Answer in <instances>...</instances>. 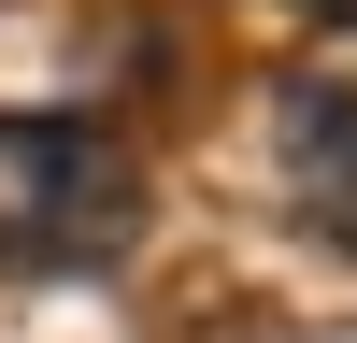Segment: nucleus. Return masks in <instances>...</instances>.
Listing matches in <instances>:
<instances>
[{"label": "nucleus", "instance_id": "3", "mask_svg": "<svg viewBox=\"0 0 357 343\" xmlns=\"http://www.w3.org/2000/svg\"><path fill=\"white\" fill-rule=\"evenodd\" d=\"M314 15H329V29H357V0H314Z\"/></svg>", "mask_w": 357, "mask_h": 343}, {"label": "nucleus", "instance_id": "2", "mask_svg": "<svg viewBox=\"0 0 357 343\" xmlns=\"http://www.w3.org/2000/svg\"><path fill=\"white\" fill-rule=\"evenodd\" d=\"M272 172L301 200V229H329L357 257V72H286L272 86Z\"/></svg>", "mask_w": 357, "mask_h": 343}, {"label": "nucleus", "instance_id": "1", "mask_svg": "<svg viewBox=\"0 0 357 343\" xmlns=\"http://www.w3.org/2000/svg\"><path fill=\"white\" fill-rule=\"evenodd\" d=\"M143 243V172L86 114H0V272H100Z\"/></svg>", "mask_w": 357, "mask_h": 343}]
</instances>
